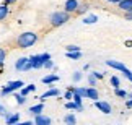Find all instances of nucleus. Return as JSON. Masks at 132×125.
I'll return each instance as SVG.
<instances>
[{"label":"nucleus","instance_id":"obj_1","mask_svg":"<svg viewBox=\"0 0 132 125\" xmlns=\"http://www.w3.org/2000/svg\"><path fill=\"white\" fill-rule=\"evenodd\" d=\"M38 33H33V31H26V33H21L18 34L16 37H13L12 41L8 42V46H12L13 49H28V47H33L34 44L38 42Z\"/></svg>","mask_w":132,"mask_h":125},{"label":"nucleus","instance_id":"obj_2","mask_svg":"<svg viewBox=\"0 0 132 125\" xmlns=\"http://www.w3.org/2000/svg\"><path fill=\"white\" fill-rule=\"evenodd\" d=\"M72 18V15L67 13V12H54L49 15V20H47V24H49V29H54V28H59L62 26V24H65L69 21V20Z\"/></svg>","mask_w":132,"mask_h":125},{"label":"nucleus","instance_id":"obj_3","mask_svg":"<svg viewBox=\"0 0 132 125\" xmlns=\"http://www.w3.org/2000/svg\"><path fill=\"white\" fill-rule=\"evenodd\" d=\"M23 88H24V83L21 81V80H18V81H10L7 86L2 89V93H0V94H2V96H7V94L16 91V89H23Z\"/></svg>","mask_w":132,"mask_h":125},{"label":"nucleus","instance_id":"obj_4","mask_svg":"<svg viewBox=\"0 0 132 125\" xmlns=\"http://www.w3.org/2000/svg\"><path fill=\"white\" fill-rule=\"evenodd\" d=\"M33 68V63L29 59L26 57H21V59H18L16 63H15V70H18V72H29V70Z\"/></svg>","mask_w":132,"mask_h":125},{"label":"nucleus","instance_id":"obj_5","mask_svg":"<svg viewBox=\"0 0 132 125\" xmlns=\"http://www.w3.org/2000/svg\"><path fill=\"white\" fill-rule=\"evenodd\" d=\"M78 7H80L78 0H67V2L64 3V12H67L70 15H75L77 10H78Z\"/></svg>","mask_w":132,"mask_h":125},{"label":"nucleus","instance_id":"obj_6","mask_svg":"<svg viewBox=\"0 0 132 125\" xmlns=\"http://www.w3.org/2000/svg\"><path fill=\"white\" fill-rule=\"evenodd\" d=\"M95 107L100 109L103 114H111V106L106 101H95Z\"/></svg>","mask_w":132,"mask_h":125},{"label":"nucleus","instance_id":"obj_7","mask_svg":"<svg viewBox=\"0 0 132 125\" xmlns=\"http://www.w3.org/2000/svg\"><path fill=\"white\" fill-rule=\"evenodd\" d=\"M52 123V120H51V117L47 116H36L34 117V125H51Z\"/></svg>","mask_w":132,"mask_h":125},{"label":"nucleus","instance_id":"obj_8","mask_svg":"<svg viewBox=\"0 0 132 125\" xmlns=\"http://www.w3.org/2000/svg\"><path fill=\"white\" fill-rule=\"evenodd\" d=\"M118 8L124 13H129L132 12V0H122L121 3H118Z\"/></svg>","mask_w":132,"mask_h":125},{"label":"nucleus","instance_id":"obj_9","mask_svg":"<svg viewBox=\"0 0 132 125\" xmlns=\"http://www.w3.org/2000/svg\"><path fill=\"white\" fill-rule=\"evenodd\" d=\"M106 65L111 67V68H114V70H119V72H124L126 70V65L118 62V60H106Z\"/></svg>","mask_w":132,"mask_h":125},{"label":"nucleus","instance_id":"obj_10","mask_svg":"<svg viewBox=\"0 0 132 125\" xmlns=\"http://www.w3.org/2000/svg\"><path fill=\"white\" fill-rule=\"evenodd\" d=\"M29 60H31V63H33V68L44 67V62H43V57L41 55H31V57H29Z\"/></svg>","mask_w":132,"mask_h":125},{"label":"nucleus","instance_id":"obj_11","mask_svg":"<svg viewBox=\"0 0 132 125\" xmlns=\"http://www.w3.org/2000/svg\"><path fill=\"white\" fill-rule=\"evenodd\" d=\"M54 96H59V89H57V88H52V89H49V91H46L44 94H41V96H39V99H41V101H44V99L54 98Z\"/></svg>","mask_w":132,"mask_h":125},{"label":"nucleus","instance_id":"obj_12","mask_svg":"<svg viewBox=\"0 0 132 125\" xmlns=\"http://www.w3.org/2000/svg\"><path fill=\"white\" fill-rule=\"evenodd\" d=\"M43 111H44V104L43 102L41 104H36V106H33V107H29V112H31L34 117H36V116H41Z\"/></svg>","mask_w":132,"mask_h":125},{"label":"nucleus","instance_id":"obj_13","mask_svg":"<svg viewBox=\"0 0 132 125\" xmlns=\"http://www.w3.org/2000/svg\"><path fill=\"white\" fill-rule=\"evenodd\" d=\"M65 109H70V111H83V106H80V104L73 102V101H69V102H65Z\"/></svg>","mask_w":132,"mask_h":125},{"label":"nucleus","instance_id":"obj_14","mask_svg":"<svg viewBox=\"0 0 132 125\" xmlns=\"http://www.w3.org/2000/svg\"><path fill=\"white\" fill-rule=\"evenodd\" d=\"M8 13H10L8 5H0V21H3V20L8 16Z\"/></svg>","mask_w":132,"mask_h":125},{"label":"nucleus","instance_id":"obj_15","mask_svg":"<svg viewBox=\"0 0 132 125\" xmlns=\"http://www.w3.org/2000/svg\"><path fill=\"white\" fill-rule=\"evenodd\" d=\"M57 80H59L57 75H47V76H44V78L41 80V81H43L44 84H51V83H55Z\"/></svg>","mask_w":132,"mask_h":125},{"label":"nucleus","instance_id":"obj_16","mask_svg":"<svg viewBox=\"0 0 132 125\" xmlns=\"http://www.w3.org/2000/svg\"><path fill=\"white\" fill-rule=\"evenodd\" d=\"M64 122H65V125H75L77 123V117H75L73 114H67V116L64 117Z\"/></svg>","mask_w":132,"mask_h":125},{"label":"nucleus","instance_id":"obj_17","mask_svg":"<svg viewBox=\"0 0 132 125\" xmlns=\"http://www.w3.org/2000/svg\"><path fill=\"white\" fill-rule=\"evenodd\" d=\"M20 122V114H13V116L7 117V125H15Z\"/></svg>","mask_w":132,"mask_h":125},{"label":"nucleus","instance_id":"obj_18","mask_svg":"<svg viewBox=\"0 0 132 125\" xmlns=\"http://www.w3.org/2000/svg\"><path fill=\"white\" fill-rule=\"evenodd\" d=\"M98 98H100V94H98V91L91 86V88H88V99H93V101H98Z\"/></svg>","mask_w":132,"mask_h":125},{"label":"nucleus","instance_id":"obj_19","mask_svg":"<svg viewBox=\"0 0 132 125\" xmlns=\"http://www.w3.org/2000/svg\"><path fill=\"white\" fill-rule=\"evenodd\" d=\"M96 21H98V16H96V15H90V16H85L83 18V23L85 24H93Z\"/></svg>","mask_w":132,"mask_h":125},{"label":"nucleus","instance_id":"obj_20","mask_svg":"<svg viewBox=\"0 0 132 125\" xmlns=\"http://www.w3.org/2000/svg\"><path fill=\"white\" fill-rule=\"evenodd\" d=\"M7 54H8V51L5 47H0V68H2V65H3V62H5V59H7Z\"/></svg>","mask_w":132,"mask_h":125},{"label":"nucleus","instance_id":"obj_21","mask_svg":"<svg viewBox=\"0 0 132 125\" xmlns=\"http://www.w3.org/2000/svg\"><path fill=\"white\" fill-rule=\"evenodd\" d=\"M34 89H36V86H34V84H28V86H24V88L21 89V96L26 98V94L31 93V91H34Z\"/></svg>","mask_w":132,"mask_h":125},{"label":"nucleus","instance_id":"obj_22","mask_svg":"<svg viewBox=\"0 0 132 125\" xmlns=\"http://www.w3.org/2000/svg\"><path fill=\"white\" fill-rule=\"evenodd\" d=\"M75 93H78L83 99L88 98V88H75Z\"/></svg>","mask_w":132,"mask_h":125},{"label":"nucleus","instance_id":"obj_23","mask_svg":"<svg viewBox=\"0 0 132 125\" xmlns=\"http://www.w3.org/2000/svg\"><path fill=\"white\" fill-rule=\"evenodd\" d=\"M87 12H88V5L83 3V5H80V7H78V10H77V13H75V15H83V13H87Z\"/></svg>","mask_w":132,"mask_h":125},{"label":"nucleus","instance_id":"obj_24","mask_svg":"<svg viewBox=\"0 0 132 125\" xmlns=\"http://www.w3.org/2000/svg\"><path fill=\"white\" fill-rule=\"evenodd\" d=\"M67 57L72 59V60H77V59L82 57V52H67Z\"/></svg>","mask_w":132,"mask_h":125},{"label":"nucleus","instance_id":"obj_25","mask_svg":"<svg viewBox=\"0 0 132 125\" xmlns=\"http://www.w3.org/2000/svg\"><path fill=\"white\" fill-rule=\"evenodd\" d=\"M15 99H16V102L20 104V106L26 102V98H24V96H21V94H15Z\"/></svg>","mask_w":132,"mask_h":125},{"label":"nucleus","instance_id":"obj_26","mask_svg":"<svg viewBox=\"0 0 132 125\" xmlns=\"http://www.w3.org/2000/svg\"><path fill=\"white\" fill-rule=\"evenodd\" d=\"M111 84H113L114 89H118L119 88V78L118 76H111Z\"/></svg>","mask_w":132,"mask_h":125},{"label":"nucleus","instance_id":"obj_27","mask_svg":"<svg viewBox=\"0 0 132 125\" xmlns=\"http://www.w3.org/2000/svg\"><path fill=\"white\" fill-rule=\"evenodd\" d=\"M116 96L118 98H127V91H124V89H116Z\"/></svg>","mask_w":132,"mask_h":125},{"label":"nucleus","instance_id":"obj_28","mask_svg":"<svg viewBox=\"0 0 132 125\" xmlns=\"http://www.w3.org/2000/svg\"><path fill=\"white\" fill-rule=\"evenodd\" d=\"M67 52H80V47L78 46H67Z\"/></svg>","mask_w":132,"mask_h":125},{"label":"nucleus","instance_id":"obj_29","mask_svg":"<svg viewBox=\"0 0 132 125\" xmlns=\"http://www.w3.org/2000/svg\"><path fill=\"white\" fill-rule=\"evenodd\" d=\"M122 73H124V76H126V78H127V80H129V81H132V72H130V70H129V68H126V70H124V72H122Z\"/></svg>","mask_w":132,"mask_h":125},{"label":"nucleus","instance_id":"obj_30","mask_svg":"<svg viewBox=\"0 0 132 125\" xmlns=\"http://www.w3.org/2000/svg\"><path fill=\"white\" fill-rule=\"evenodd\" d=\"M126 107L132 109V94H127V101H126Z\"/></svg>","mask_w":132,"mask_h":125},{"label":"nucleus","instance_id":"obj_31","mask_svg":"<svg viewBox=\"0 0 132 125\" xmlns=\"http://www.w3.org/2000/svg\"><path fill=\"white\" fill-rule=\"evenodd\" d=\"M88 83H90V86H95V84H96V78H95V75H93V73H91L90 76H88Z\"/></svg>","mask_w":132,"mask_h":125},{"label":"nucleus","instance_id":"obj_32","mask_svg":"<svg viewBox=\"0 0 132 125\" xmlns=\"http://www.w3.org/2000/svg\"><path fill=\"white\" fill-rule=\"evenodd\" d=\"M80 80H82V73H80V72H75L73 73V81L77 83V81H80Z\"/></svg>","mask_w":132,"mask_h":125},{"label":"nucleus","instance_id":"obj_33","mask_svg":"<svg viewBox=\"0 0 132 125\" xmlns=\"http://www.w3.org/2000/svg\"><path fill=\"white\" fill-rule=\"evenodd\" d=\"M52 67H54V62H52V60L44 62V68H52Z\"/></svg>","mask_w":132,"mask_h":125},{"label":"nucleus","instance_id":"obj_34","mask_svg":"<svg viewBox=\"0 0 132 125\" xmlns=\"http://www.w3.org/2000/svg\"><path fill=\"white\" fill-rule=\"evenodd\" d=\"M41 57H43V62H47V60H51V55H49L47 52H46V54H41Z\"/></svg>","mask_w":132,"mask_h":125},{"label":"nucleus","instance_id":"obj_35","mask_svg":"<svg viewBox=\"0 0 132 125\" xmlns=\"http://www.w3.org/2000/svg\"><path fill=\"white\" fill-rule=\"evenodd\" d=\"M15 125H34L31 120H26V122H18V123H15Z\"/></svg>","mask_w":132,"mask_h":125},{"label":"nucleus","instance_id":"obj_36","mask_svg":"<svg viewBox=\"0 0 132 125\" xmlns=\"http://www.w3.org/2000/svg\"><path fill=\"white\" fill-rule=\"evenodd\" d=\"M124 18H126V20H129V21H132V12H129V13H124Z\"/></svg>","mask_w":132,"mask_h":125},{"label":"nucleus","instance_id":"obj_37","mask_svg":"<svg viewBox=\"0 0 132 125\" xmlns=\"http://www.w3.org/2000/svg\"><path fill=\"white\" fill-rule=\"evenodd\" d=\"M93 75H95V78H96V80H101V78H103V73H98V72H93Z\"/></svg>","mask_w":132,"mask_h":125},{"label":"nucleus","instance_id":"obj_38","mask_svg":"<svg viewBox=\"0 0 132 125\" xmlns=\"http://www.w3.org/2000/svg\"><path fill=\"white\" fill-rule=\"evenodd\" d=\"M15 2H16V0H3V5H12Z\"/></svg>","mask_w":132,"mask_h":125},{"label":"nucleus","instance_id":"obj_39","mask_svg":"<svg viewBox=\"0 0 132 125\" xmlns=\"http://www.w3.org/2000/svg\"><path fill=\"white\" fill-rule=\"evenodd\" d=\"M108 2H109V3H121L122 0H108Z\"/></svg>","mask_w":132,"mask_h":125},{"label":"nucleus","instance_id":"obj_40","mask_svg":"<svg viewBox=\"0 0 132 125\" xmlns=\"http://www.w3.org/2000/svg\"><path fill=\"white\" fill-rule=\"evenodd\" d=\"M0 114H2V116H5V112H3V107L0 106Z\"/></svg>","mask_w":132,"mask_h":125},{"label":"nucleus","instance_id":"obj_41","mask_svg":"<svg viewBox=\"0 0 132 125\" xmlns=\"http://www.w3.org/2000/svg\"><path fill=\"white\" fill-rule=\"evenodd\" d=\"M0 73H2V72H0Z\"/></svg>","mask_w":132,"mask_h":125}]
</instances>
